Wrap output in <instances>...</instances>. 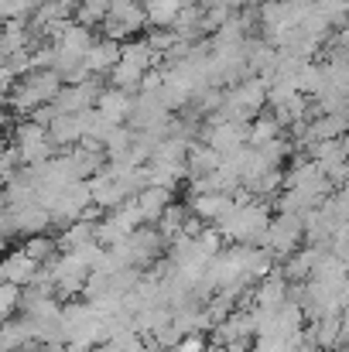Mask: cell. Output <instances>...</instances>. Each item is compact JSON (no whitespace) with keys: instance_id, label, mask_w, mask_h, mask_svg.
Listing matches in <instances>:
<instances>
[{"instance_id":"1","label":"cell","mask_w":349,"mask_h":352,"mask_svg":"<svg viewBox=\"0 0 349 352\" xmlns=\"http://www.w3.org/2000/svg\"><path fill=\"white\" fill-rule=\"evenodd\" d=\"M302 243V216H288V212H277L274 219H267L264 233L257 239L260 250H267L274 260H284L288 253H295Z\"/></svg>"},{"instance_id":"2","label":"cell","mask_w":349,"mask_h":352,"mask_svg":"<svg viewBox=\"0 0 349 352\" xmlns=\"http://www.w3.org/2000/svg\"><path fill=\"white\" fill-rule=\"evenodd\" d=\"M10 137H14V144H17L24 164H45L48 157H55V154L62 151V147L52 144V137H48L45 126H38L34 120H28V117H21L17 123H14Z\"/></svg>"},{"instance_id":"3","label":"cell","mask_w":349,"mask_h":352,"mask_svg":"<svg viewBox=\"0 0 349 352\" xmlns=\"http://www.w3.org/2000/svg\"><path fill=\"white\" fill-rule=\"evenodd\" d=\"M230 209H233V199L226 192H202V195H192V199H189V212L199 216L206 226L220 223Z\"/></svg>"},{"instance_id":"4","label":"cell","mask_w":349,"mask_h":352,"mask_svg":"<svg viewBox=\"0 0 349 352\" xmlns=\"http://www.w3.org/2000/svg\"><path fill=\"white\" fill-rule=\"evenodd\" d=\"M86 185H89V202H93V206H100L103 212H107V209H114V206H120V202L127 199L123 185L116 182L114 175H107V171L89 175V178H86Z\"/></svg>"},{"instance_id":"5","label":"cell","mask_w":349,"mask_h":352,"mask_svg":"<svg viewBox=\"0 0 349 352\" xmlns=\"http://www.w3.org/2000/svg\"><path fill=\"white\" fill-rule=\"evenodd\" d=\"M116 62H120V41H110V38H96L83 55V65L89 76H107Z\"/></svg>"},{"instance_id":"6","label":"cell","mask_w":349,"mask_h":352,"mask_svg":"<svg viewBox=\"0 0 349 352\" xmlns=\"http://www.w3.org/2000/svg\"><path fill=\"white\" fill-rule=\"evenodd\" d=\"M93 107L110 120V123H127L130 107H134V96H130V93H123V89H116V86H103Z\"/></svg>"},{"instance_id":"7","label":"cell","mask_w":349,"mask_h":352,"mask_svg":"<svg viewBox=\"0 0 349 352\" xmlns=\"http://www.w3.org/2000/svg\"><path fill=\"white\" fill-rule=\"evenodd\" d=\"M171 199H175V192H171V188H161V185H144L140 192H134V202H137L144 223H151V226H154V219L161 216V209H165Z\"/></svg>"},{"instance_id":"8","label":"cell","mask_w":349,"mask_h":352,"mask_svg":"<svg viewBox=\"0 0 349 352\" xmlns=\"http://www.w3.org/2000/svg\"><path fill=\"white\" fill-rule=\"evenodd\" d=\"M0 267H3V277H7L10 284H17V287H24V284L31 280V274L38 270V263H34L24 250H7V253L0 256Z\"/></svg>"},{"instance_id":"9","label":"cell","mask_w":349,"mask_h":352,"mask_svg":"<svg viewBox=\"0 0 349 352\" xmlns=\"http://www.w3.org/2000/svg\"><path fill=\"white\" fill-rule=\"evenodd\" d=\"M45 130H48V137H52L55 147H72V144H79V137H83L79 113H55Z\"/></svg>"},{"instance_id":"10","label":"cell","mask_w":349,"mask_h":352,"mask_svg":"<svg viewBox=\"0 0 349 352\" xmlns=\"http://www.w3.org/2000/svg\"><path fill=\"white\" fill-rule=\"evenodd\" d=\"M107 17H114L120 21L130 34H137V31H144L147 28V17H144V7H140V0H110V7H107Z\"/></svg>"},{"instance_id":"11","label":"cell","mask_w":349,"mask_h":352,"mask_svg":"<svg viewBox=\"0 0 349 352\" xmlns=\"http://www.w3.org/2000/svg\"><path fill=\"white\" fill-rule=\"evenodd\" d=\"M96 41V31L93 28H86V24H79V21H69V28L62 31V38L55 41V48H62V52H72V55H86V48Z\"/></svg>"},{"instance_id":"12","label":"cell","mask_w":349,"mask_h":352,"mask_svg":"<svg viewBox=\"0 0 349 352\" xmlns=\"http://www.w3.org/2000/svg\"><path fill=\"white\" fill-rule=\"evenodd\" d=\"M185 0H140V7H144V17H147V24H154V28H171V21L178 17V7H182Z\"/></svg>"},{"instance_id":"13","label":"cell","mask_w":349,"mask_h":352,"mask_svg":"<svg viewBox=\"0 0 349 352\" xmlns=\"http://www.w3.org/2000/svg\"><path fill=\"white\" fill-rule=\"evenodd\" d=\"M295 89H298L302 96L322 93V89H326V69H322V62H305L302 72L295 76Z\"/></svg>"},{"instance_id":"14","label":"cell","mask_w":349,"mask_h":352,"mask_svg":"<svg viewBox=\"0 0 349 352\" xmlns=\"http://www.w3.org/2000/svg\"><path fill=\"white\" fill-rule=\"evenodd\" d=\"M185 216H189V209L185 206H178L175 199L161 209V216L154 219V230L165 236V239H175V236L182 233V223H185Z\"/></svg>"},{"instance_id":"15","label":"cell","mask_w":349,"mask_h":352,"mask_svg":"<svg viewBox=\"0 0 349 352\" xmlns=\"http://www.w3.org/2000/svg\"><path fill=\"white\" fill-rule=\"evenodd\" d=\"M246 188H250L253 199H267V202H271V199L284 188V171H281V168H271V171H264L260 178L246 182Z\"/></svg>"},{"instance_id":"16","label":"cell","mask_w":349,"mask_h":352,"mask_svg":"<svg viewBox=\"0 0 349 352\" xmlns=\"http://www.w3.org/2000/svg\"><path fill=\"white\" fill-rule=\"evenodd\" d=\"M34 263H45L52 253H59V246H55V236H48V230L45 233H31L28 239H24V246H21Z\"/></svg>"},{"instance_id":"17","label":"cell","mask_w":349,"mask_h":352,"mask_svg":"<svg viewBox=\"0 0 349 352\" xmlns=\"http://www.w3.org/2000/svg\"><path fill=\"white\" fill-rule=\"evenodd\" d=\"M130 144H134V130L123 126V123H114L110 133L103 137V154H107V157H120Z\"/></svg>"},{"instance_id":"18","label":"cell","mask_w":349,"mask_h":352,"mask_svg":"<svg viewBox=\"0 0 349 352\" xmlns=\"http://www.w3.org/2000/svg\"><path fill=\"white\" fill-rule=\"evenodd\" d=\"M195 243H199V250L202 253H209V256H216L220 250H223V236L216 233V226H202L199 230V236H192Z\"/></svg>"},{"instance_id":"19","label":"cell","mask_w":349,"mask_h":352,"mask_svg":"<svg viewBox=\"0 0 349 352\" xmlns=\"http://www.w3.org/2000/svg\"><path fill=\"white\" fill-rule=\"evenodd\" d=\"M206 349V339H202V332H192V336H182L175 346L168 352H202Z\"/></svg>"},{"instance_id":"20","label":"cell","mask_w":349,"mask_h":352,"mask_svg":"<svg viewBox=\"0 0 349 352\" xmlns=\"http://www.w3.org/2000/svg\"><path fill=\"white\" fill-rule=\"evenodd\" d=\"M14 82H17V76H14V72H10V69L0 62V96H7V93L14 89Z\"/></svg>"},{"instance_id":"21","label":"cell","mask_w":349,"mask_h":352,"mask_svg":"<svg viewBox=\"0 0 349 352\" xmlns=\"http://www.w3.org/2000/svg\"><path fill=\"white\" fill-rule=\"evenodd\" d=\"M10 352H34V349H28V346H21V349H10Z\"/></svg>"},{"instance_id":"22","label":"cell","mask_w":349,"mask_h":352,"mask_svg":"<svg viewBox=\"0 0 349 352\" xmlns=\"http://www.w3.org/2000/svg\"><path fill=\"white\" fill-rule=\"evenodd\" d=\"M3 280H7V277H3V267H0V284H3Z\"/></svg>"},{"instance_id":"23","label":"cell","mask_w":349,"mask_h":352,"mask_svg":"<svg viewBox=\"0 0 349 352\" xmlns=\"http://www.w3.org/2000/svg\"><path fill=\"white\" fill-rule=\"evenodd\" d=\"M0 147H3V137H0Z\"/></svg>"}]
</instances>
